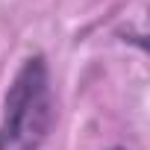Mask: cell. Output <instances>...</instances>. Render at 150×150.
Here are the masks:
<instances>
[{"instance_id":"cell-1","label":"cell","mask_w":150,"mask_h":150,"mask_svg":"<svg viewBox=\"0 0 150 150\" xmlns=\"http://www.w3.org/2000/svg\"><path fill=\"white\" fill-rule=\"evenodd\" d=\"M53 127L50 74L41 56H30L9 86L0 121V150H38Z\"/></svg>"},{"instance_id":"cell-2","label":"cell","mask_w":150,"mask_h":150,"mask_svg":"<svg viewBox=\"0 0 150 150\" xmlns=\"http://www.w3.org/2000/svg\"><path fill=\"white\" fill-rule=\"evenodd\" d=\"M112 150H124V147H112Z\"/></svg>"}]
</instances>
